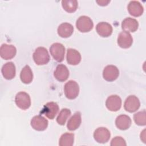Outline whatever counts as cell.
<instances>
[{
	"instance_id": "6da1fadb",
	"label": "cell",
	"mask_w": 146,
	"mask_h": 146,
	"mask_svg": "<svg viewBox=\"0 0 146 146\" xmlns=\"http://www.w3.org/2000/svg\"><path fill=\"white\" fill-rule=\"evenodd\" d=\"M33 59L38 65H44L50 61V55L47 49L43 47L36 48L33 53Z\"/></svg>"
},
{
	"instance_id": "7a4b0ae2",
	"label": "cell",
	"mask_w": 146,
	"mask_h": 146,
	"mask_svg": "<svg viewBox=\"0 0 146 146\" xmlns=\"http://www.w3.org/2000/svg\"><path fill=\"white\" fill-rule=\"evenodd\" d=\"M64 91L67 98L68 99H74L79 95V85L74 80H69L64 85Z\"/></svg>"
},
{
	"instance_id": "3957f363",
	"label": "cell",
	"mask_w": 146,
	"mask_h": 146,
	"mask_svg": "<svg viewBox=\"0 0 146 146\" xmlns=\"http://www.w3.org/2000/svg\"><path fill=\"white\" fill-rule=\"evenodd\" d=\"M76 26L77 29L82 33H87L91 31L94 26L92 19L85 15L80 17L76 21Z\"/></svg>"
},
{
	"instance_id": "277c9868",
	"label": "cell",
	"mask_w": 146,
	"mask_h": 146,
	"mask_svg": "<svg viewBox=\"0 0 146 146\" xmlns=\"http://www.w3.org/2000/svg\"><path fill=\"white\" fill-rule=\"evenodd\" d=\"M50 51L53 58L58 62L63 60L65 54L64 46L59 43H53L50 47Z\"/></svg>"
},
{
	"instance_id": "5b68a950",
	"label": "cell",
	"mask_w": 146,
	"mask_h": 146,
	"mask_svg": "<svg viewBox=\"0 0 146 146\" xmlns=\"http://www.w3.org/2000/svg\"><path fill=\"white\" fill-rule=\"evenodd\" d=\"M15 102L17 107L19 108L26 110L30 107V97L29 95L25 92H19L15 96Z\"/></svg>"
},
{
	"instance_id": "8992f818",
	"label": "cell",
	"mask_w": 146,
	"mask_h": 146,
	"mask_svg": "<svg viewBox=\"0 0 146 146\" xmlns=\"http://www.w3.org/2000/svg\"><path fill=\"white\" fill-rule=\"evenodd\" d=\"M59 111V106L57 103L54 102L47 103L40 111L42 114H44L47 118L53 119Z\"/></svg>"
},
{
	"instance_id": "52a82bcc",
	"label": "cell",
	"mask_w": 146,
	"mask_h": 146,
	"mask_svg": "<svg viewBox=\"0 0 146 146\" xmlns=\"http://www.w3.org/2000/svg\"><path fill=\"white\" fill-rule=\"evenodd\" d=\"M111 136L110 131L105 127H99L97 128L94 133V139L99 143H107Z\"/></svg>"
},
{
	"instance_id": "ba28073f",
	"label": "cell",
	"mask_w": 146,
	"mask_h": 146,
	"mask_svg": "<svg viewBox=\"0 0 146 146\" xmlns=\"http://www.w3.org/2000/svg\"><path fill=\"white\" fill-rule=\"evenodd\" d=\"M119 75L118 68L113 65H108L103 70V78L108 82H112L116 80Z\"/></svg>"
},
{
	"instance_id": "9c48e42d",
	"label": "cell",
	"mask_w": 146,
	"mask_h": 146,
	"mask_svg": "<svg viewBox=\"0 0 146 146\" xmlns=\"http://www.w3.org/2000/svg\"><path fill=\"white\" fill-rule=\"evenodd\" d=\"M106 106V107L111 111H117L121 108V99L118 95H111L107 99Z\"/></svg>"
},
{
	"instance_id": "30bf717a",
	"label": "cell",
	"mask_w": 146,
	"mask_h": 146,
	"mask_svg": "<svg viewBox=\"0 0 146 146\" xmlns=\"http://www.w3.org/2000/svg\"><path fill=\"white\" fill-rule=\"evenodd\" d=\"M17 53L15 47L11 44H3L0 48V55L5 60L13 58Z\"/></svg>"
},
{
	"instance_id": "8fae6325",
	"label": "cell",
	"mask_w": 146,
	"mask_h": 146,
	"mask_svg": "<svg viewBox=\"0 0 146 146\" xmlns=\"http://www.w3.org/2000/svg\"><path fill=\"white\" fill-rule=\"evenodd\" d=\"M140 106V103L139 99L135 95L129 96L124 102V109L129 112H134L136 111Z\"/></svg>"
},
{
	"instance_id": "7c38bea8",
	"label": "cell",
	"mask_w": 146,
	"mask_h": 146,
	"mask_svg": "<svg viewBox=\"0 0 146 146\" xmlns=\"http://www.w3.org/2000/svg\"><path fill=\"white\" fill-rule=\"evenodd\" d=\"M31 125L32 128L38 131L45 130L48 126V121L41 115L34 116L31 120Z\"/></svg>"
},
{
	"instance_id": "4fadbf2b",
	"label": "cell",
	"mask_w": 146,
	"mask_h": 146,
	"mask_svg": "<svg viewBox=\"0 0 146 146\" xmlns=\"http://www.w3.org/2000/svg\"><path fill=\"white\" fill-rule=\"evenodd\" d=\"M133 43V38L129 32L122 31L117 37L118 45L123 48H128L131 46Z\"/></svg>"
},
{
	"instance_id": "5bb4252c",
	"label": "cell",
	"mask_w": 146,
	"mask_h": 146,
	"mask_svg": "<svg viewBox=\"0 0 146 146\" xmlns=\"http://www.w3.org/2000/svg\"><path fill=\"white\" fill-rule=\"evenodd\" d=\"M54 76L55 79L59 82H64L66 80L69 76V71L67 67L62 64L56 66L54 72Z\"/></svg>"
},
{
	"instance_id": "9a60e30c",
	"label": "cell",
	"mask_w": 146,
	"mask_h": 146,
	"mask_svg": "<svg viewBox=\"0 0 146 146\" xmlns=\"http://www.w3.org/2000/svg\"><path fill=\"white\" fill-rule=\"evenodd\" d=\"M127 9L129 13L135 17H139L142 15L144 9L142 5L137 1H131L127 6Z\"/></svg>"
},
{
	"instance_id": "2e32d148",
	"label": "cell",
	"mask_w": 146,
	"mask_h": 146,
	"mask_svg": "<svg viewBox=\"0 0 146 146\" xmlns=\"http://www.w3.org/2000/svg\"><path fill=\"white\" fill-rule=\"evenodd\" d=\"M1 71L3 76L6 79L11 80L15 76V66L13 62H7L3 65Z\"/></svg>"
},
{
	"instance_id": "e0dca14e",
	"label": "cell",
	"mask_w": 146,
	"mask_h": 146,
	"mask_svg": "<svg viewBox=\"0 0 146 146\" xmlns=\"http://www.w3.org/2000/svg\"><path fill=\"white\" fill-rule=\"evenodd\" d=\"M96 30L100 36L102 37H108L110 36L112 33V27L107 22H101L97 24Z\"/></svg>"
},
{
	"instance_id": "ac0fdd59",
	"label": "cell",
	"mask_w": 146,
	"mask_h": 146,
	"mask_svg": "<svg viewBox=\"0 0 146 146\" xmlns=\"http://www.w3.org/2000/svg\"><path fill=\"white\" fill-rule=\"evenodd\" d=\"M139 27V23L135 19L128 17L124 19L121 23L122 29L127 32H135Z\"/></svg>"
},
{
	"instance_id": "d6986e66",
	"label": "cell",
	"mask_w": 146,
	"mask_h": 146,
	"mask_svg": "<svg viewBox=\"0 0 146 146\" xmlns=\"http://www.w3.org/2000/svg\"><path fill=\"white\" fill-rule=\"evenodd\" d=\"M131 118L126 115H120L118 116L115 120L116 126L120 130H126L131 125Z\"/></svg>"
},
{
	"instance_id": "ffe728a7",
	"label": "cell",
	"mask_w": 146,
	"mask_h": 146,
	"mask_svg": "<svg viewBox=\"0 0 146 146\" xmlns=\"http://www.w3.org/2000/svg\"><path fill=\"white\" fill-rule=\"evenodd\" d=\"M67 61L71 65H77L81 61V55L74 48H68L67 51Z\"/></svg>"
},
{
	"instance_id": "44dd1931",
	"label": "cell",
	"mask_w": 146,
	"mask_h": 146,
	"mask_svg": "<svg viewBox=\"0 0 146 146\" xmlns=\"http://www.w3.org/2000/svg\"><path fill=\"white\" fill-rule=\"evenodd\" d=\"M58 35L62 38L70 37L74 32V27L70 23L64 22L60 24L57 30Z\"/></svg>"
},
{
	"instance_id": "7402d4cb",
	"label": "cell",
	"mask_w": 146,
	"mask_h": 146,
	"mask_svg": "<svg viewBox=\"0 0 146 146\" xmlns=\"http://www.w3.org/2000/svg\"><path fill=\"white\" fill-rule=\"evenodd\" d=\"M82 121L81 113L80 112H75L73 116L71 117L67 123V128L70 131H74L78 129Z\"/></svg>"
},
{
	"instance_id": "603a6c76",
	"label": "cell",
	"mask_w": 146,
	"mask_h": 146,
	"mask_svg": "<svg viewBox=\"0 0 146 146\" xmlns=\"http://www.w3.org/2000/svg\"><path fill=\"white\" fill-rule=\"evenodd\" d=\"M21 81L25 84L30 83L33 79V74L29 66L26 65L21 70L20 74Z\"/></svg>"
},
{
	"instance_id": "cb8c5ba5",
	"label": "cell",
	"mask_w": 146,
	"mask_h": 146,
	"mask_svg": "<svg viewBox=\"0 0 146 146\" xmlns=\"http://www.w3.org/2000/svg\"><path fill=\"white\" fill-rule=\"evenodd\" d=\"M74 134L71 133H64L63 134L59 141L60 146H71L74 144Z\"/></svg>"
},
{
	"instance_id": "d4e9b609",
	"label": "cell",
	"mask_w": 146,
	"mask_h": 146,
	"mask_svg": "<svg viewBox=\"0 0 146 146\" xmlns=\"http://www.w3.org/2000/svg\"><path fill=\"white\" fill-rule=\"evenodd\" d=\"M63 9L68 13H74L78 8V1L76 0H64L62 1Z\"/></svg>"
},
{
	"instance_id": "484cf974",
	"label": "cell",
	"mask_w": 146,
	"mask_h": 146,
	"mask_svg": "<svg viewBox=\"0 0 146 146\" xmlns=\"http://www.w3.org/2000/svg\"><path fill=\"white\" fill-rule=\"evenodd\" d=\"M71 115V111L67 108H63L59 112L56 121L59 125H64L67 119Z\"/></svg>"
},
{
	"instance_id": "4316f807",
	"label": "cell",
	"mask_w": 146,
	"mask_h": 146,
	"mask_svg": "<svg viewBox=\"0 0 146 146\" xmlns=\"http://www.w3.org/2000/svg\"><path fill=\"white\" fill-rule=\"evenodd\" d=\"M145 111L143 110L136 113L133 116V119L135 123L138 125H145L146 124Z\"/></svg>"
},
{
	"instance_id": "83f0119b",
	"label": "cell",
	"mask_w": 146,
	"mask_h": 146,
	"mask_svg": "<svg viewBox=\"0 0 146 146\" xmlns=\"http://www.w3.org/2000/svg\"><path fill=\"white\" fill-rule=\"evenodd\" d=\"M127 145L125 140L120 136H116L111 142V146H125Z\"/></svg>"
},
{
	"instance_id": "f1b7e54d",
	"label": "cell",
	"mask_w": 146,
	"mask_h": 146,
	"mask_svg": "<svg viewBox=\"0 0 146 146\" xmlns=\"http://www.w3.org/2000/svg\"><path fill=\"white\" fill-rule=\"evenodd\" d=\"M96 2L99 4V5L104 6L107 5L108 3L110 2V1H96Z\"/></svg>"
},
{
	"instance_id": "f546056e",
	"label": "cell",
	"mask_w": 146,
	"mask_h": 146,
	"mask_svg": "<svg viewBox=\"0 0 146 146\" xmlns=\"http://www.w3.org/2000/svg\"><path fill=\"white\" fill-rule=\"evenodd\" d=\"M145 129H144L142 132L141 133V135H140V139L141 140H142V141L145 143Z\"/></svg>"
}]
</instances>
